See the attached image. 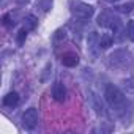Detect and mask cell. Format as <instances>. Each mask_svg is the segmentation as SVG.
<instances>
[{"instance_id":"6da1fadb","label":"cell","mask_w":134,"mask_h":134,"mask_svg":"<svg viewBox=\"0 0 134 134\" xmlns=\"http://www.w3.org/2000/svg\"><path fill=\"white\" fill-rule=\"evenodd\" d=\"M104 98H106V103L109 104V107L117 114V117H120L121 120H129V117H131V104L126 99L123 90H120L114 84H109V85H106Z\"/></svg>"},{"instance_id":"7a4b0ae2","label":"cell","mask_w":134,"mask_h":134,"mask_svg":"<svg viewBox=\"0 0 134 134\" xmlns=\"http://www.w3.org/2000/svg\"><path fill=\"white\" fill-rule=\"evenodd\" d=\"M109 65L117 70H132L134 66V57L128 49H115L109 55Z\"/></svg>"},{"instance_id":"3957f363","label":"cell","mask_w":134,"mask_h":134,"mask_svg":"<svg viewBox=\"0 0 134 134\" xmlns=\"http://www.w3.org/2000/svg\"><path fill=\"white\" fill-rule=\"evenodd\" d=\"M98 25L112 30L114 35L121 33V21H120V18H117L115 14H112L109 11H103L98 16Z\"/></svg>"},{"instance_id":"277c9868","label":"cell","mask_w":134,"mask_h":134,"mask_svg":"<svg viewBox=\"0 0 134 134\" xmlns=\"http://www.w3.org/2000/svg\"><path fill=\"white\" fill-rule=\"evenodd\" d=\"M71 13H73L77 19L87 21V19H90V18L95 14V7L87 5V3H81V2H76V3L71 5Z\"/></svg>"},{"instance_id":"5b68a950","label":"cell","mask_w":134,"mask_h":134,"mask_svg":"<svg viewBox=\"0 0 134 134\" xmlns=\"http://www.w3.org/2000/svg\"><path fill=\"white\" fill-rule=\"evenodd\" d=\"M38 123V110L35 107H29L22 114V126L25 129H33Z\"/></svg>"},{"instance_id":"8992f818","label":"cell","mask_w":134,"mask_h":134,"mask_svg":"<svg viewBox=\"0 0 134 134\" xmlns=\"http://www.w3.org/2000/svg\"><path fill=\"white\" fill-rule=\"evenodd\" d=\"M87 44H88V47H87L88 55H90L93 60L98 58L99 51H101V46H99V38H98L96 32H90V35H88V38H87Z\"/></svg>"},{"instance_id":"52a82bcc","label":"cell","mask_w":134,"mask_h":134,"mask_svg":"<svg viewBox=\"0 0 134 134\" xmlns=\"http://www.w3.org/2000/svg\"><path fill=\"white\" fill-rule=\"evenodd\" d=\"M52 96L58 103H63L65 101V98H66V88H65V85L60 81H55L54 82V85H52Z\"/></svg>"},{"instance_id":"ba28073f","label":"cell","mask_w":134,"mask_h":134,"mask_svg":"<svg viewBox=\"0 0 134 134\" xmlns=\"http://www.w3.org/2000/svg\"><path fill=\"white\" fill-rule=\"evenodd\" d=\"M62 63L65 66H68V68H74V66L79 65V57L74 52H66L62 55Z\"/></svg>"},{"instance_id":"9c48e42d","label":"cell","mask_w":134,"mask_h":134,"mask_svg":"<svg viewBox=\"0 0 134 134\" xmlns=\"http://www.w3.org/2000/svg\"><path fill=\"white\" fill-rule=\"evenodd\" d=\"M18 103H19L18 92H10L3 96V106H7V107H14V106H18Z\"/></svg>"},{"instance_id":"30bf717a","label":"cell","mask_w":134,"mask_h":134,"mask_svg":"<svg viewBox=\"0 0 134 134\" xmlns=\"http://www.w3.org/2000/svg\"><path fill=\"white\" fill-rule=\"evenodd\" d=\"M36 25H38V18H36V16H33V14H27V16L24 18V29H25L27 32L35 30Z\"/></svg>"},{"instance_id":"8fae6325","label":"cell","mask_w":134,"mask_h":134,"mask_svg":"<svg viewBox=\"0 0 134 134\" xmlns=\"http://www.w3.org/2000/svg\"><path fill=\"white\" fill-rule=\"evenodd\" d=\"M121 88L128 95H134V77H126L121 81Z\"/></svg>"},{"instance_id":"7c38bea8","label":"cell","mask_w":134,"mask_h":134,"mask_svg":"<svg viewBox=\"0 0 134 134\" xmlns=\"http://www.w3.org/2000/svg\"><path fill=\"white\" fill-rule=\"evenodd\" d=\"M52 0H36V3H35V7L41 11V13H47L51 8H52Z\"/></svg>"},{"instance_id":"4fadbf2b","label":"cell","mask_w":134,"mask_h":134,"mask_svg":"<svg viewBox=\"0 0 134 134\" xmlns=\"http://www.w3.org/2000/svg\"><path fill=\"white\" fill-rule=\"evenodd\" d=\"M3 25H5L7 29H11V27L16 25V14H14L13 11L7 13V14L3 16Z\"/></svg>"},{"instance_id":"5bb4252c","label":"cell","mask_w":134,"mask_h":134,"mask_svg":"<svg viewBox=\"0 0 134 134\" xmlns=\"http://www.w3.org/2000/svg\"><path fill=\"white\" fill-rule=\"evenodd\" d=\"M112 43H114V38H112L109 33H104V35L99 38V46H101V49H107V47H110Z\"/></svg>"},{"instance_id":"9a60e30c","label":"cell","mask_w":134,"mask_h":134,"mask_svg":"<svg viewBox=\"0 0 134 134\" xmlns=\"http://www.w3.org/2000/svg\"><path fill=\"white\" fill-rule=\"evenodd\" d=\"M92 99H93V106L96 107V112H98L99 115H107V112H106V109H104V104L99 101V98H98L96 95H92Z\"/></svg>"},{"instance_id":"2e32d148","label":"cell","mask_w":134,"mask_h":134,"mask_svg":"<svg viewBox=\"0 0 134 134\" xmlns=\"http://www.w3.org/2000/svg\"><path fill=\"white\" fill-rule=\"evenodd\" d=\"M115 10H117L118 13H121V14H128V13H131V11L134 10V3H132V2H129V3H123V5H118Z\"/></svg>"},{"instance_id":"e0dca14e","label":"cell","mask_w":134,"mask_h":134,"mask_svg":"<svg viewBox=\"0 0 134 134\" xmlns=\"http://www.w3.org/2000/svg\"><path fill=\"white\" fill-rule=\"evenodd\" d=\"M25 38H27V30L22 27V29L18 32V36H16V41H18V44H19V46H22V44H24V41H25Z\"/></svg>"},{"instance_id":"ac0fdd59","label":"cell","mask_w":134,"mask_h":134,"mask_svg":"<svg viewBox=\"0 0 134 134\" xmlns=\"http://www.w3.org/2000/svg\"><path fill=\"white\" fill-rule=\"evenodd\" d=\"M54 40H55V41H63V40H66V32H65L63 29L57 30L55 35H54Z\"/></svg>"},{"instance_id":"d6986e66","label":"cell","mask_w":134,"mask_h":134,"mask_svg":"<svg viewBox=\"0 0 134 134\" xmlns=\"http://www.w3.org/2000/svg\"><path fill=\"white\" fill-rule=\"evenodd\" d=\"M128 36L131 41H134V21L128 22Z\"/></svg>"},{"instance_id":"ffe728a7","label":"cell","mask_w":134,"mask_h":134,"mask_svg":"<svg viewBox=\"0 0 134 134\" xmlns=\"http://www.w3.org/2000/svg\"><path fill=\"white\" fill-rule=\"evenodd\" d=\"M104 2H107V3H112V5H115L117 2H120V0H104Z\"/></svg>"}]
</instances>
